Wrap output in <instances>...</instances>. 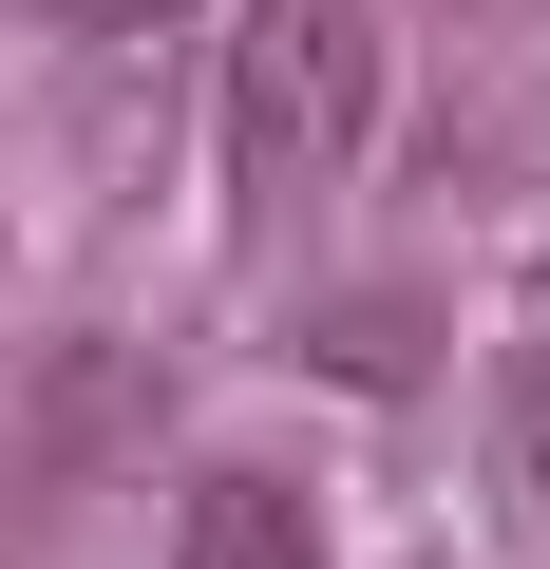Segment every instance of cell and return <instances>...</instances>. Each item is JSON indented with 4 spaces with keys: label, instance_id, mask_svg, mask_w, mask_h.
Here are the masks:
<instances>
[{
    "label": "cell",
    "instance_id": "7a4b0ae2",
    "mask_svg": "<svg viewBox=\"0 0 550 569\" xmlns=\"http://www.w3.org/2000/svg\"><path fill=\"white\" fill-rule=\"evenodd\" d=\"M171 437V380H152V342L133 323H58V342H20L0 361V475H20V550H58L133 456Z\"/></svg>",
    "mask_w": 550,
    "mask_h": 569
},
{
    "label": "cell",
    "instance_id": "6da1fadb",
    "mask_svg": "<svg viewBox=\"0 0 550 569\" xmlns=\"http://www.w3.org/2000/svg\"><path fill=\"white\" fill-rule=\"evenodd\" d=\"M380 152V20L361 0H247L228 39V209L286 228Z\"/></svg>",
    "mask_w": 550,
    "mask_h": 569
},
{
    "label": "cell",
    "instance_id": "8992f818",
    "mask_svg": "<svg viewBox=\"0 0 550 569\" xmlns=\"http://www.w3.org/2000/svg\"><path fill=\"white\" fill-rule=\"evenodd\" d=\"M474 493H493V531H550V323L493 361V418H474Z\"/></svg>",
    "mask_w": 550,
    "mask_h": 569
},
{
    "label": "cell",
    "instance_id": "5b68a950",
    "mask_svg": "<svg viewBox=\"0 0 550 569\" xmlns=\"http://www.w3.org/2000/svg\"><path fill=\"white\" fill-rule=\"evenodd\" d=\"M418 361H437V284H323V305H304V380L399 399Z\"/></svg>",
    "mask_w": 550,
    "mask_h": 569
},
{
    "label": "cell",
    "instance_id": "3957f363",
    "mask_svg": "<svg viewBox=\"0 0 550 569\" xmlns=\"http://www.w3.org/2000/svg\"><path fill=\"white\" fill-rule=\"evenodd\" d=\"M418 171L474 228H550V77H456L437 133H418Z\"/></svg>",
    "mask_w": 550,
    "mask_h": 569
},
{
    "label": "cell",
    "instance_id": "52a82bcc",
    "mask_svg": "<svg viewBox=\"0 0 550 569\" xmlns=\"http://www.w3.org/2000/svg\"><path fill=\"white\" fill-rule=\"evenodd\" d=\"M58 39H190V0H39Z\"/></svg>",
    "mask_w": 550,
    "mask_h": 569
},
{
    "label": "cell",
    "instance_id": "277c9868",
    "mask_svg": "<svg viewBox=\"0 0 550 569\" xmlns=\"http://www.w3.org/2000/svg\"><path fill=\"white\" fill-rule=\"evenodd\" d=\"M171 569H342V550H323V475L209 456V475L171 493Z\"/></svg>",
    "mask_w": 550,
    "mask_h": 569
}]
</instances>
